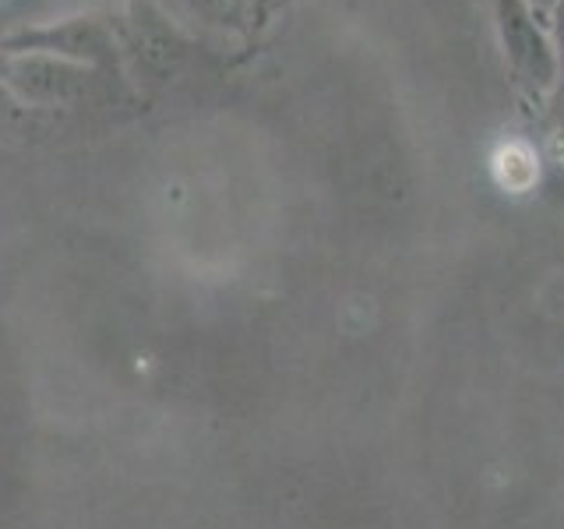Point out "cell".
I'll return each instance as SVG.
<instances>
[{"mask_svg": "<svg viewBox=\"0 0 564 529\" xmlns=\"http://www.w3.org/2000/svg\"><path fill=\"white\" fill-rule=\"evenodd\" d=\"M529 8H533L540 18H543V22H546V18H551V8H554V0H529Z\"/></svg>", "mask_w": 564, "mask_h": 529, "instance_id": "obj_6", "label": "cell"}, {"mask_svg": "<svg viewBox=\"0 0 564 529\" xmlns=\"http://www.w3.org/2000/svg\"><path fill=\"white\" fill-rule=\"evenodd\" d=\"M546 25H551L554 46H557V57H561V67H564V0H554V8H551V18H546Z\"/></svg>", "mask_w": 564, "mask_h": 529, "instance_id": "obj_5", "label": "cell"}, {"mask_svg": "<svg viewBox=\"0 0 564 529\" xmlns=\"http://www.w3.org/2000/svg\"><path fill=\"white\" fill-rule=\"evenodd\" d=\"M490 14L505 67L529 99L543 102L557 88L564 71L551 25L529 8V0H490Z\"/></svg>", "mask_w": 564, "mask_h": 529, "instance_id": "obj_1", "label": "cell"}, {"mask_svg": "<svg viewBox=\"0 0 564 529\" xmlns=\"http://www.w3.org/2000/svg\"><path fill=\"white\" fill-rule=\"evenodd\" d=\"M173 25H194L202 32H251L261 18L258 0H155Z\"/></svg>", "mask_w": 564, "mask_h": 529, "instance_id": "obj_4", "label": "cell"}, {"mask_svg": "<svg viewBox=\"0 0 564 529\" xmlns=\"http://www.w3.org/2000/svg\"><path fill=\"white\" fill-rule=\"evenodd\" d=\"M258 4H264V0H258Z\"/></svg>", "mask_w": 564, "mask_h": 529, "instance_id": "obj_7", "label": "cell"}, {"mask_svg": "<svg viewBox=\"0 0 564 529\" xmlns=\"http://www.w3.org/2000/svg\"><path fill=\"white\" fill-rule=\"evenodd\" d=\"M0 53H53V57L75 61L85 67H102L117 57V40L106 22L93 14L61 18L32 29H18L0 40Z\"/></svg>", "mask_w": 564, "mask_h": 529, "instance_id": "obj_3", "label": "cell"}, {"mask_svg": "<svg viewBox=\"0 0 564 529\" xmlns=\"http://www.w3.org/2000/svg\"><path fill=\"white\" fill-rule=\"evenodd\" d=\"M96 82V67L53 57V53H0V85L40 110H57V106H75L88 96Z\"/></svg>", "mask_w": 564, "mask_h": 529, "instance_id": "obj_2", "label": "cell"}]
</instances>
